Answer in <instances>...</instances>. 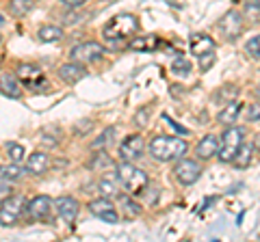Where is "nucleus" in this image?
Listing matches in <instances>:
<instances>
[{
	"instance_id": "nucleus-24",
	"label": "nucleus",
	"mask_w": 260,
	"mask_h": 242,
	"mask_svg": "<svg viewBox=\"0 0 260 242\" xmlns=\"http://www.w3.org/2000/svg\"><path fill=\"white\" fill-rule=\"evenodd\" d=\"M117 208L121 210V212H124V216H128V219H130V216H139V214H141V206L137 204L135 199L126 197V195L119 197V206H117Z\"/></svg>"
},
{
	"instance_id": "nucleus-5",
	"label": "nucleus",
	"mask_w": 260,
	"mask_h": 242,
	"mask_svg": "<svg viewBox=\"0 0 260 242\" xmlns=\"http://www.w3.org/2000/svg\"><path fill=\"white\" fill-rule=\"evenodd\" d=\"M24 210H26V197L13 192L9 199H5L0 204V225L3 227H13L15 223H20Z\"/></svg>"
},
{
	"instance_id": "nucleus-21",
	"label": "nucleus",
	"mask_w": 260,
	"mask_h": 242,
	"mask_svg": "<svg viewBox=\"0 0 260 242\" xmlns=\"http://www.w3.org/2000/svg\"><path fill=\"white\" fill-rule=\"evenodd\" d=\"M63 28L56 26V24H44L42 28L37 30V39L44 44H54V42H61L63 39Z\"/></svg>"
},
{
	"instance_id": "nucleus-14",
	"label": "nucleus",
	"mask_w": 260,
	"mask_h": 242,
	"mask_svg": "<svg viewBox=\"0 0 260 242\" xmlns=\"http://www.w3.org/2000/svg\"><path fill=\"white\" fill-rule=\"evenodd\" d=\"M0 93L9 100H20L24 95V87L20 83V78L15 74H3L0 76Z\"/></svg>"
},
{
	"instance_id": "nucleus-2",
	"label": "nucleus",
	"mask_w": 260,
	"mask_h": 242,
	"mask_svg": "<svg viewBox=\"0 0 260 242\" xmlns=\"http://www.w3.org/2000/svg\"><path fill=\"white\" fill-rule=\"evenodd\" d=\"M150 156L158 163H176L189 151V143L178 136H154L148 145Z\"/></svg>"
},
{
	"instance_id": "nucleus-29",
	"label": "nucleus",
	"mask_w": 260,
	"mask_h": 242,
	"mask_svg": "<svg viewBox=\"0 0 260 242\" xmlns=\"http://www.w3.org/2000/svg\"><path fill=\"white\" fill-rule=\"evenodd\" d=\"M172 71L176 76H180V78H186L191 74V63L184 59V56H180V59H176L174 63H172Z\"/></svg>"
},
{
	"instance_id": "nucleus-11",
	"label": "nucleus",
	"mask_w": 260,
	"mask_h": 242,
	"mask_svg": "<svg viewBox=\"0 0 260 242\" xmlns=\"http://www.w3.org/2000/svg\"><path fill=\"white\" fill-rule=\"evenodd\" d=\"M145 151V139L141 134H130L128 139L119 145V156L121 160H128V163H135L139 160Z\"/></svg>"
},
{
	"instance_id": "nucleus-27",
	"label": "nucleus",
	"mask_w": 260,
	"mask_h": 242,
	"mask_svg": "<svg viewBox=\"0 0 260 242\" xmlns=\"http://www.w3.org/2000/svg\"><path fill=\"white\" fill-rule=\"evenodd\" d=\"M32 9V0H9V13L13 18H24Z\"/></svg>"
},
{
	"instance_id": "nucleus-39",
	"label": "nucleus",
	"mask_w": 260,
	"mask_h": 242,
	"mask_svg": "<svg viewBox=\"0 0 260 242\" xmlns=\"http://www.w3.org/2000/svg\"><path fill=\"white\" fill-rule=\"evenodd\" d=\"M256 98H258V102H260V85L256 87Z\"/></svg>"
},
{
	"instance_id": "nucleus-40",
	"label": "nucleus",
	"mask_w": 260,
	"mask_h": 242,
	"mask_svg": "<svg viewBox=\"0 0 260 242\" xmlns=\"http://www.w3.org/2000/svg\"><path fill=\"white\" fill-rule=\"evenodd\" d=\"M0 46H3V35H0Z\"/></svg>"
},
{
	"instance_id": "nucleus-28",
	"label": "nucleus",
	"mask_w": 260,
	"mask_h": 242,
	"mask_svg": "<svg viewBox=\"0 0 260 242\" xmlns=\"http://www.w3.org/2000/svg\"><path fill=\"white\" fill-rule=\"evenodd\" d=\"M7 158H9V163H22L24 158H26V149L22 147L20 143H7Z\"/></svg>"
},
{
	"instance_id": "nucleus-37",
	"label": "nucleus",
	"mask_w": 260,
	"mask_h": 242,
	"mask_svg": "<svg viewBox=\"0 0 260 242\" xmlns=\"http://www.w3.org/2000/svg\"><path fill=\"white\" fill-rule=\"evenodd\" d=\"M89 0H61L63 7H68V9H80V7H85Z\"/></svg>"
},
{
	"instance_id": "nucleus-38",
	"label": "nucleus",
	"mask_w": 260,
	"mask_h": 242,
	"mask_svg": "<svg viewBox=\"0 0 260 242\" xmlns=\"http://www.w3.org/2000/svg\"><path fill=\"white\" fill-rule=\"evenodd\" d=\"M5 24H7V18H5V15H3V11H0V28H3V26H5Z\"/></svg>"
},
{
	"instance_id": "nucleus-30",
	"label": "nucleus",
	"mask_w": 260,
	"mask_h": 242,
	"mask_svg": "<svg viewBox=\"0 0 260 242\" xmlns=\"http://www.w3.org/2000/svg\"><path fill=\"white\" fill-rule=\"evenodd\" d=\"M245 15L249 20L260 22V0H247L245 3Z\"/></svg>"
},
{
	"instance_id": "nucleus-25",
	"label": "nucleus",
	"mask_w": 260,
	"mask_h": 242,
	"mask_svg": "<svg viewBox=\"0 0 260 242\" xmlns=\"http://www.w3.org/2000/svg\"><path fill=\"white\" fill-rule=\"evenodd\" d=\"M237 95H239V87H234V85H223V87L215 93V102H217V104H228V102L237 100Z\"/></svg>"
},
{
	"instance_id": "nucleus-8",
	"label": "nucleus",
	"mask_w": 260,
	"mask_h": 242,
	"mask_svg": "<svg viewBox=\"0 0 260 242\" xmlns=\"http://www.w3.org/2000/svg\"><path fill=\"white\" fill-rule=\"evenodd\" d=\"M52 210H54V201L50 197H48V195H37V197H32L26 204V210H24V212L28 214L30 221L44 223V221L50 219Z\"/></svg>"
},
{
	"instance_id": "nucleus-31",
	"label": "nucleus",
	"mask_w": 260,
	"mask_h": 242,
	"mask_svg": "<svg viewBox=\"0 0 260 242\" xmlns=\"http://www.w3.org/2000/svg\"><path fill=\"white\" fill-rule=\"evenodd\" d=\"M150 115H152V106H143L141 110H137L135 124L139 126V128H148V124H150Z\"/></svg>"
},
{
	"instance_id": "nucleus-1",
	"label": "nucleus",
	"mask_w": 260,
	"mask_h": 242,
	"mask_svg": "<svg viewBox=\"0 0 260 242\" xmlns=\"http://www.w3.org/2000/svg\"><path fill=\"white\" fill-rule=\"evenodd\" d=\"M137 30H139V20L130 13H119L107 22V26L102 28V37L111 48L113 46L117 48V46H126L137 35Z\"/></svg>"
},
{
	"instance_id": "nucleus-6",
	"label": "nucleus",
	"mask_w": 260,
	"mask_h": 242,
	"mask_svg": "<svg viewBox=\"0 0 260 242\" xmlns=\"http://www.w3.org/2000/svg\"><path fill=\"white\" fill-rule=\"evenodd\" d=\"M202 171H204V169L200 167L198 160L180 158V160H176L174 177H176V182H178V184H182V186H193V184L202 177Z\"/></svg>"
},
{
	"instance_id": "nucleus-4",
	"label": "nucleus",
	"mask_w": 260,
	"mask_h": 242,
	"mask_svg": "<svg viewBox=\"0 0 260 242\" xmlns=\"http://www.w3.org/2000/svg\"><path fill=\"white\" fill-rule=\"evenodd\" d=\"M245 141V130L237 126H228L225 132L219 136V149H217V158L221 163H232L237 149L241 147V143Z\"/></svg>"
},
{
	"instance_id": "nucleus-17",
	"label": "nucleus",
	"mask_w": 260,
	"mask_h": 242,
	"mask_svg": "<svg viewBox=\"0 0 260 242\" xmlns=\"http://www.w3.org/2000/svg\"><path fill=\"white\" fill-rule=\"evenodd\" d=\"M217 149H219V136L206 134L204 139L198 143V147H195V154H198L200 160H210L213 156H217Z\"/></svg>"
},
{
	"instance_id": "nucleus-16",
	"label": "nucleus",
	"mask_w": 260,
	"mask_h": 242,
	"mask_svg": "<svg viewBox=\"0 0 260 242\" xmlns=\"http://www.w3.org/2000/svg\"><path fill=\"white\" fill-rule=\"evenodd\" d=\"M50 169V156L46 151H32L26 160V173L30 175H44Z\"/></svg>"
},
{
	"instance_id": "nucleus-3",
	"label": "nucleus",
	"mask_w": 260,
	"mask_h": 242,
	"mask_svg": "<svg viewBox=\"0 0 260 242\" xmlns=\"http://www.w3.org/2000/svg\"><path fill=\"white\" fill-rule=\"evenodd\" d=\"M115 177H117L119 186L126 192H130V195H141V192H145V188L150 186L148 173H145L143 169L135 167L133 163H128V160H124V163H119L115 167Z\"/></svg>"
},
{
	"instance_id": "nucleus-13",
	"label": "nucleus",
	"mask_w": 260,
	"mask_h": 242,
	"mask_svg": "<svg viewBox=\"0 0 260 242\" xmlns=\"http://www.w3.org/2000/svg\"><path fill=\"white\" fill-rule=\"evenodd\" d=\"M54 210H56V214L61 216V219L65 223H74L78 219V212H80V204L74 199V197H70V195H63L54 201Z\"/></svg>"
},
{
	"instance_id": "nucleus-36",
	"label": "nucleus",
	"mask_w": 260,
	"mask_h": 242,
	"mask_svg": "<svg viewBox=\"0 0 260 242\" xmlns=\"http://www.w3.org/2000/svg\"><path fill=\"white\" fill-rule=\"evenodd\" d=\"M247 121H260V102H251L247 108Z\"/></svg>"
},
{
	"instance_id": "nucleus-23",
	"label": "nucleus",
	"mask_w": 260,
	"mask_h": 242,
	"mask_svg": "<svg viewBox=\"0 0 260 242\" xmlns=\"http://www.w3.org/2000/svg\"><path fill=\"white\" fill-rule=\"evenodd\" d=\"M24 173H26V169H22L18 163H9V165H3V167H0V177H5V180H9V182L22 180Z\"/></svg>"
},
{
	"instance_id": "nucleus-19",
	"label": "nucleus",
	"mask_w": 260,
	"mask_h": 242,
	"mask_svg": "<svg viewBox=\"0 0 260 242\" xmlns=\"http://www.w3.org/2000/svg\"><path fill=\"white\" fill-rule=\"evenodd\" d=\"M254 151H256L254 145H249V143L243 141L241 147L237 149V154H234V158H232V165L237 169H247L251 165V160H254Z\"/></svg>"
},
{
	"instance_id": "nucleus-33",
	"label": "nucleus",
	"mask_w": 260,
	"mask_h": 242,
	"mask_svg": "<svg viewBox=\"0 0 260 242\" xmlns=\"http://www.w3.org/2000/svg\"><path fill=\"white\" fill-rule=\"evenodd\" d=\"M111 136H115V128H107V130H104L100 136H98V139L93 141V145H91V149H102L104 145L109 143V139Z\"/></svg>"
},
{
	"instance_id": "nucleus-32",
	"label": "nucleus",
	"mask_w": 260,
	"mask_h": 242,
	"mask_svg": "<svg viewBox=\"0 0 260 242\" xmlns=\"http://www.w3.org/2000/svg\"><path fill=\"white\" fill-rule=\"evenodd\" d=\"M245 52L251 56V59H260V35L251 37L249 42L245 44Z\"/></svg>"
},
{
	"instance_id": "nucleus-22",
	"label": "nucleus",
	"mask_w": 260,
	"mask_h": 242,
	"mask_svg": "<svg viewBox=\"0 0 260 242\" xmlns=\"http://www.w3.org/2000/svg\"><path fill=\"white\" fill-rule=\"evenodd\" d=\"M98 190H100L102 197H109V199L119 197V182H117V177H113V175L100 177V182H98Z\"/></svg>"
},
{
	"instance_id": "nucleus-12",
	"label": "nucleus",
	"mask_w": 260,
	"mask_h": 242,
	"mask_svg": "<svg viewBox=\"0 0 260 242\" xmlns=\"http://www.w3.org/2000/svg\"><path fill=\"white\" fill-rule=\"evenodd\" d=\"M219 30L223 33L225 39H237L241 33H243V15L239 11H228L221 20H219Z\"/></svg>"
},
{
	"instance_id": "nucleus-34",
	"label": "nucleus",
	"mask_w": 260,
	"mask_h": 242,
	"mask_svg": "<svg viewBox=\"0 0 260 242\" xmlns=\"http://www.w3.org/2000/svg\"><path fill=\"white\" fill-rule=\"evenodd\" d=\"M13 195V186L9 180H5V177H0V204H3L5 199H9Z\"/></svg>"
},
{
	"instance_id": "nucleus-7",
	"label": "nucleus",
	"mask_w": 260,
	"mask_h": 242,
	"mask_svg": "<svg viewBox=\"0 0 260 242\" xmlns=\"http://www.w3.org/2000/svg\"><path fill=\"white\" fill-rule=\"evenodd\" d=\"M87 208H89V212H91L95 219H100L102 223H109V225L119 223V210L109 197H100V199L89 201Z\"/></svg>"
},
{
	"instance_id": "nucleus-9",
	"label": "nucleus",
	"mask_w": 260,
	"mask_h": 242,
	"mask_svg": "<svg viewBox=\"0 0 260 242\" xmlns=\"http://www.w3.org/2000/svg\"><path fill=\"white\" fill-rule=\"evenodd\" d=\"M102 54H104V48L98 42H83V44L72 48L70 61H76V63H80V65H87V63H95Z\"/></svg>"
},
{
	"instance_id": "nucleus-10",
	"label": "nucleus",
	"mask_w": 260,
	"mask_h": 242,
	"mask_svg": "<svg viewBox=\"0 0 260 242\" xmlns=\"http://www.w3.org/2000/svg\"><path fill=\"white\" fill-rule=\"evenodd\" d=\"M15 76L20 78L22 87H28V89H42L46 85V74L37 65H28V63H22V65H18Z\"/></svg>"
},
{
	"instance_id": "nucleus-15",
	"label": "nucleus",
	"mask_w": 260,
	"mask_h": 242,
	"mask_svg": "<svg viewBox=\"0 0 260 242\" xmlns=\"http://www.w3.org/2000/svg\"><path fill=\"white\" fill-rule=\"evenodd\" d=\"M85 76H87L85 65H80L76 61H70V63H65V65L59 67V78L65 85H76L78 80H83Z\"/></svg>"
},
{
	"instance_id": "nucleus-20",
	"label": "nucleus",
	"mask_w": 260,
	"mask_h": 242,
	"mask_svg": "<svg viewBox=\"0 0 260 242\" xmlns=\"http://www.w3.org/2000/svg\"><path fill=\"white\" fill-rule=\"evenodd\" d=\"M210 50H215V39L210 37V35H204V33H200V35H193L191 37V52L195 56H200V54H206Z\"/></svg>"
},
{
	"instance_id": "nucleus-18",
	"label": "nucleus",
	"mask_w": 260,
	"mask_h": 242,
	"mask_svg": "<svg viewBox=\"0 0 260 242\" xmlns=\"http://www.w3.org/2000/svg\"><path fill=\"white\" fill-rule=\"evenodd\" d=\"M241 110H243V102H239V100L228 102L225 106H223V110L219 112L217 121H219V124H221V126H234V121L239 119Z\"/></svg>"
},
{
	"instance_id": "nucleus-26",
	"label": "nucleus",
	"mask_w": 260,
	"mask_h": 242,
	"mask_svg": "<svg viewBox=\"0 0 260 242\" xmlns=\"http://www.w3.org/2000/svg\"><path fill=\"white\" fill-rule=\"evenodd\" d=\"M154 44H156V39L154 37H133L130 42L126 44L128 50H135V52H143V50H152Z\"/></svg>"
},
{
	"instance_id": "nucleus-35",
	"label": "nucleus",
	"mask_w": 260,
	"mask_h": 242,
	"mask_svg": "<svg viewBox=\"0 0 260 242\" xmlns=\"http://www.w3.org/2000/svg\"><path fill=\"white\" fill-rule=\"evenodd\" d=\"M198 59H200V67L204 71H208L210 67H213V63H215V50H210L206 54H200Z\"/></svg>"
}]
</instances>
